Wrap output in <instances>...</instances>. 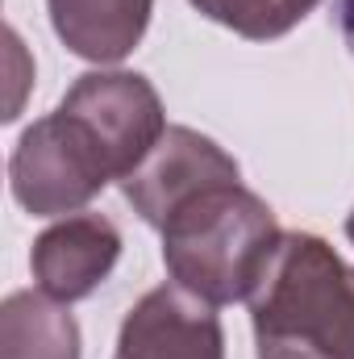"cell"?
I'll return each instance as SVG.
<instances>
[{
    "mask_svg": "<svg viewBox=\"0 0 354 359\" xmlns=\"http://www.w3.org/2000/svg\"><path fill=\"white\" fill-rule=\"evenodd\" d=\"M59 42L88 63H121L142 42L155 0H46Z\"/></svg>",
    "mask_w": 354,
    "mask_h": 359,
    "instance_id": "8",
    "label": "cell"
},
{
    "mask_svg": "<svg viewBox=\"0 0 354 359\" xmlns=\"http://www.w3.org/2000/svg\"><path fill=\"white\" fill-rule=\"evenodd\" d=\"M338 29H342V38H346V46L354 55V0H338ZM346 238L354 243V209L346 217Z\"/></svg>",
    "mask_w": 354,
    "mask_h": 359,
    "instance_id": "11",
    "label": "cell"
},
{
    "mask_svg": "<svg viewBox=\"0 0 354 359\" xmlns=\"http://www.w3.org/2000/svg\"><path fill=\"white\" fill-rule=\"evenodd\" d=\"M0 359H80V322L42 288L8 292L0 305Z\"/></svg>",
    "mask_w": 354,
    "mask_h": 359,
    "instance_id": "9",
    "label": "cell"
},
{
    "mask_svg": "<svg viewBox=\"0 0 354 359\" xmlns=\"http://www.w3.org/2000/svg\"><path fill=\"white\" fill-rule=\"evenodd\" d=\"M59 109L80 117L92 130L117 180L129 176L167 130L159 92L138 72H88L67 88Z\"/></svg>",
    "mask_w": 354,
    "mask_h": 359,
    "instance_id": "4",
    "label": "cell"
},
{
    "mask_svg": "<svg viewBox=\"0 0 354 359\" xmlns=\"http://www.w3.org/2000/svg\"><path fill=\"white\" fill-rule=\"evenodd\" d=\"M246 301L259 359H354V268L325 238L283 230Z\"/></svg>",
    "mask_w": 354,
    "mask_h": 359,
    "instance_id": "1",
    "label": "cell"
},
{
    "mask_svg": "<svg viewBox=\"0 0 354 359\" xmlns=\"http://www.w3.org/2000/svg\"><path fill=\"white\" fill-rule=\"evenodd\" d=\"M238 180H242V172H238L234 155H225L213 138H204L200 130H187V126H167L163 138L155 142V151L121 180V192L146 226L163 230V222L179 205H187L192 196H200L208 188L238 184Z\"/></svg>",
    "mask_w": 354,
    "mask_h": 359,
    "instance_id": "5",
    "label": "cell"
},
{
    "mask_svg": "<svg viewBox=\"0 0 354 359\" xmlns=\"http://www.w3.org/2000/svg\"><path fill=\"white\" fill-rule=\"evenodd\" d=\"M279 222L263 196L238 184L208 188L163 222V264L171 280L213 305L246 301L279 247Z\"/></svg>",
    "mask_w": 354,
    "mask_h": 359,
    "instance_id": "2",
    "label": "cell"
},
{
    "mask_svg": "<svg viewBox=\"0 0 354 359\" xmlns=\"http://www.w3.org/2000/svg\"><path fill=\"white\" fill-rule=\"evenodd\" d=\"M117 259H121V230L92 209L67 213L63 222L42 230L29 251L38 288L63 305L92 297L117 268Z\"/></svg>",
    "mask_w": 354,
    "mask_h": 359,
    "instance_id": "7",
    "label": "cell"
},
{
    "mask_svg": "<svg viewBox=\"0 0 354 359\" xmlns=\"http://www.w3.org/2000/svg\"><path fill=\"white\" fill-rule=\"evenodd\" d=\"M113 359H225L217 305L176 280L150 288L125 313Z\"/></svg>",
    "mask_w": 354,
    "mask_h": 359,
    "instance_id": "6",
    "label": "cell"
},
{
    "mask_svg": "<svg viewBox=\"0 0 354 359\" xmlns=\"http://www.w3.org/2000/svg\"><path fill=\"white\" fill-rule=\"evenodd\" d=\"M321 0H192V8L250 42H271L296 29Z\"/></svg>",
    "mask_w": 354,
    "mask_h": 359,
    "instance_id": "10",
    "label": "cell"
},
{
    "mask_svg": "<svg viewBox=\"0 0 354 359\" xmlns=\"http://www.w3.org/2000/svg\"><path fill=\"white\" fill-rule=\"evenodd\" d=\"M108 180H117L108 155L100 151L88 126L63 109L38 117L8 159L13 201L34 217L80 213L92 196L104 192Z\"/></svg>",
    "mask_w": 354,
    "mask_h": 359,
    "instance_id": "3",
    "label": "cell"
}]
</instances>
